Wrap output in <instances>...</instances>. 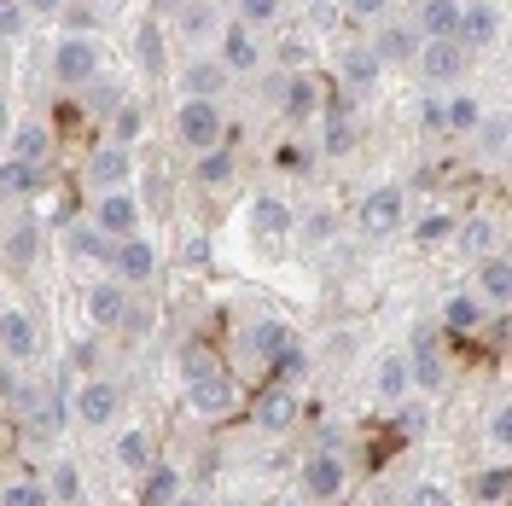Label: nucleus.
<instances>
[{
    "instance_id": "1",
    "label": "nucleus",
    "mask_w": 512,
    "mask_h": 506,
    "mask_svg": "<svg viewBox=\"0 0 512 506\" xmlns=\"http://www.w3.org/2000/svg\"><path fill=\"white\" fill-rule=\"evenodd\" d=\"M94 76H99V41L94 35H64L59 47H53V82L82 88V82H94Z\"/></svg>"
},
{
    "instance_id": "2",
    "label": "nucleus",
    "mask_w": 512,
    "mask_h": 506,
    "mask_svg": "<svg viewBox=\"0 0 512 506\" xmlns=\"http://www.w3.org/2000/svg\"><path fill=\"white\" fill-rule=\"evenodd\" d=\"M175 134L187 140L192 152H210V146H222V111H216V99H187L181 111H175Z\"/></svg>"
},
{
    "instance_id": "3",
    "label": "nucleus",
    "mask_w": 512,
    "mask_h": 506,
    "mask_svg": "<svg viewBox=\"0 0 512 506\" xmlns=\"http://www.w3.org/2000/svg\"><path fill=\"white\" fill-rule=\"evenodd\" d=\"M355 222H361V233H373V239L396 233V227H402V187H373L367 198H361Z\"/></svg>"
},
{
    "instance_id": "4",
    "label": "nucleus",
    "mask_w": 512,
    "mask_h": 506,
    "mask_svg": "<svg viewBox=\"0 0 512 506\" xmlns=\"http://www.w3.org/2000/svg\"><path fill=\"white\" fill-rule=\"evenodd\" d=\"M419 70H425V82H460L466 76V47L460 41H419Z\"/></svg>"
},
{
    "instance_id": "5",
    "label": "nucleus",
    "mask_w": 512,
    "mask_h": 506,
    "mask_svg": "<svg viewBox=\"0 0 512 506\" xmlns=\"http://www.w3.org/2000/svg\"><path fill=\"white\" fill-rule=\"evenodd\" d=\"M448 373H443V355H437V326H419L414 332V355H408V384L419 390H437Z\"/></svg>"
},
{
    "instance_id": "6",
    "label": "nucleus",
    "mask_w": 512,
    "mask_h": 506,
    "mask_svg": "<svg viewBox=\"0 0 512 506\" xmlns=\"http://www.w3.org/2000/svg\"><path fill=\"white\" fill-rule=\"evenodd\" d=\"M94 227H99V233H111V239H128V233L140 227V204H134L128 192L111 187V192L94 204Z\"/></svg>"
},
{
    "instance_id": "7",
    "label": "nucleus",
    "mask_w": 512,
    "mask_h": 506,
    "mask_svg": "<svg viewBox=\"0 0 512 506\" xmlns=\"http://www.w3.org/2000/svg\"><path fill=\"white\" fill-rule=\"evenodd\" d=\"M344 460H338V454H309V460H303V489H309V495H315V501H338V495H344Z\"/></svg>"
},
{
    "instance_id": "8",
    "label": "nucleus",
    "mask_w": 512,
    "mask_h": 506,
    "mask_svg": "<svg viewBox=\"0 0 512 506\" xmlns=\"http://www.w3.org/2000/svg\"><path fill=\"white\" fill-rule=\"evenodd\" d=\"M35 349H41L35 320L18 315V309H6V315H0V355H6V361H30Z\"/></svg>"
},
{
    "instance_id": "9",
    "label": "nucleus",
    "mask_w": 512,
    "mask_h": 506,
    "mask_svg": "<svg viewBox=\"0 0 512 506\" xmlns=\"http://www.w3.org/2000/svg\"><path fill=\"white\" fill-rule=\"evenodd\" d=\"M117 402H123V396H117V384H105V379H88L82 384V390H76V419H82V425H105V419H117Z\"/></svg>"
},
{
    "instance_id": "10",
    "label": "nucleus",
    "mask_w": 512,
    "mask_h": 506,
    "mask_svg": "<svg viewBox=\"0 0 512 506\" xmlns=\"http://www.w3.org/2000/svg\"><path fill=\"white\" fill-rule=\"evenodd\" d=\"M274 94H280V111H286L291 123H303V117H315V111H320V82H315V76H303V70L286 76Z\"/></svg>"
},
{
    "instance_id": "11",
    "label": "nucleus",
    "mask_w": 512,
    "mask_h": 506,
    "mask_svg": "<svg viewBox=\"0 0 512 506\" xmlns=\"http://www.w3.org/2000/svg\"><path fill=\"white\" fill-rule=\"evenodd\" d=\"M111 262H117V280H152V268H158V251H152L140 233H128V239H117Z\"/></svg>"
},
{
    "instance_id": "12",
    "label": "nucleus",
    "mask_w": 512,
    "mask_h": 506,
    "mask_svg": "<svg viewBox=\"0 0 512 506\" xmlns=\"http://www.w3.org/2000/svg\"><path fill=\"white\" fill-rule=\"evenodd\" d=\"M187 402H192V413L216 419V413H227V408H233V379H227V373H210V379H192V384H187Z\"/></svg>"
},
{
    "instance_id": "13",
    "label": "nucleus",
    "mask_w": 512,
    "mask_h": 506,
    "mask_svg": "<svg viewBox=\"0 0 512 506\" xmlns=\"http://www.w3.org/2000/svg\"><path fill=\"white\" fill-rule=\"evenodd\" d=\"M495 30H501L495 6L472 0V6H460V30H454V41H460V47H489V41H495Z\"/></svg>"
},
{
    "instance_id": "14",
    "label": "nucleus",
    "mask_w": 512,
    "mask_h": 506,
    "mask_svg": "<svg viewBox=\"0 0 512 506\" xmlns=\"http://www.w3.org/2000/svg\"><path fill=\"white\" fill-rule=\"evenodd\" d=\"M460 30V0H419V35L425 41H454Z\"/></svg>"
},
{
    "instance_id": "15",
    "label": "nucleus",
    "mask_w": 512,
    "mask_h": 506,
    "mask_svg": "<svg viewBox=\"0 0 512 506\" xmlns=\"http://www.w3.org/2000/svg\"><path fill=\"white\" fill-rule=\"evenodd\" d=\"M123 315H128V291L117 280H105L88 291V320L94 326H123Z\"/></svg>"
},
{
    "instance_id": "16",
    "label": "nucleus",
    "mask_w": 512,
    "mask_h": 506,
    "mask_svg": "<svg viewBox=\"0 0 512 506\" xmlns=\"http://www.w3.org/2000/svg\"><path fill=\"white\" fill-rule=\"evenodd\" d=\"M256 425H262V431H291V425H297V396H291L286 384H274V390L256 402Z\"/></svg>"
},
{
    "instance_id": "17",
    "label": "nucleus",
    "mask_w": 512,
    "mask_h": 506,
    "mask_svg": "<svg viewBox=\"0 0 512 506\" xmlns=\"http://www.w3.org/2000/svg\"><path fill=\"white\" fill-rule=\"evenodd\" d=\"M251 227L262 233V239H280V233L297 227V216H291L286 198H256V204H251Z\"/></svg>"
},
{
    "instance_id": "18",
    "label": "nucleus",
    "mask_w": 512,
    "mask_h": 506,
    "mask_svg": "<svg viewBox=\"0 0 512 506\" xmlns=\"http://www.w3.org/2000/svg\"><path fill=\"white\" fill-rule=\"evenodd\" d=\"M128 169H134V163H128L123 146H99L94 158H88V181H94V187H123Z\"/></svg>"
},
{
    "instance_id": "19",
    "label": "nucleus",
    "mask_w": 512,
    "mask_h": 506,
    "mask_svg": "<svg viewBox=\"0 0 512 506\" xmlns=\"http://www.w3.org/2000/svg\"><path fill=\"white\" fill-rule=\"evenodd\" d=\"M222 64L227 70H256V64H262V47H256V35L245 30V24H233V30L222 35Z\"/></svg>"
},
{
    "instance_id": "20",
    "label": "nucleus",
    "mask_w": 512,
    "mask_h": 506,
    "mask_svg": "<svg viewBox=\"0 0 512 506\" xmlns=\"http://www.w3.org/2000/svg\"><path fill=\"white\" fill-rule=\"evenodd\" d=\"M227 88V64L222 59H192L187 64V94L192 99H216Z\"/></svg>"
},
{
    "instance_id": "21",
    "label": "nucleus",
    "mask_w": 512,
    "mask_h": 506,
    "mask_svg": "<svg viewBox=\"0 0 512 506\" xmlns=\"http://www.w3.org/2000/svg\"><path fill=\"white\" fill-rule=\"evenodd\" d=\"M35 187H41V163H24V158L0 163V198H30Z\"/></svg>"
},
{
    "instance_id": "22",
    "label": "nucleus",
    "mask_w": 512,
    "mask_h": 506,
    "mask_svg": "<svg viewBox=\"0 0 512 506\" xmlns=\"http://www.w3.org/2000/svg\"><path fill=\"white\" fill-rule=\"evenodd\" d=\"M175 495H181V477L169 466H146L140 472V506H169Z\"/></svg>"
},
{
    "instance_id": "23",
    "label": "nucleus",
    "mask_w": 512,
    "mask_h": 506,
    "mask_svg": "<svg viewBox=\"0 0 512 506\" xmlns=\"http://www.w3.org/2000/svg\"><path fill=\"white\" fill-rule=\"evenodd\" d=\"M192 181H198V187H227V181H233V152H227V146L198 152V163H192Z\"/></svg>"
},
{
    "instance_id": "24",
    "label": "nucleus",
    "mask_w": 512,
    "mask_h": 506,
    "mask_svg": "<svg viewBox=\"0 0 512 506\" xmlns=\"http://www.w3.org/2000/svg\"><path fill=\"white\" fill-rule=\"evenodd\" d=\"M12 158L24 163H47L53 158V134H47V123H24L18 134H12Z\"/></svg>"
},
{
    "instance_id": "25",
    "label": "nucleus",
    "mask_w": 512,
    "mask_h": 506,
    "mask_svg": "<svg viewBox=\"0 0 512 506\" xmlns=\"http://www.w3.org/2000/svg\"><path fill=\"white\" fill-rule=\"evenodd\" d=\"M373 53H379L384 64H402V59H414V53H419V35L402 30V24H384L379 41H373Z\"/></svg>"
},
{
    "instance_id": "26",
    "label": "nucleus",
    "mask_w": 512,
    "mask_h": 506,
    "mask_svg": "<svg viewBox=\"0 0 512 506\" xmlns=\"http://www.w3.org/2000/svg\"><path fill=\"white\" fill-rule=\"evenodd\" d=\"M443 326H448V332H460V338H472V332L483 326L478 297H448V303H443Z\"/></svg>"
},
{
    "instance_id": "27",
    "label": "nucleus",
    "mask_w": 512,
    "mask_h": 506,
    "mask_svg": "<svg viewBox=\"0 0 512 506\" xmlns=\"http://www.w3.org/2000/svg\"><path fill=\"white\" fill-rule=\"evenodd\" d=\"M478 285H483V297H495V303H507V297H512V262H507V256H483V268H478Z\"/></svg>"
},
{
    "instance_id": "28",
    "label": "nucleus",
    "mask_w": 512,
    "mask_h": 506,
    "mask_svg": "<svg viewBox=\"0 0 512 506\" xmlns=\"http://www.w3.org/2000/svg\"><path fill=\"white\" fill-rule=\"evenodd\" d=\"M384 59L373 53V47H344V76H350L355 88H367V82H379Z\"/></svg>"
},
{
    "instance_id": "29",
    "label": "nucleus",
    "mask_w": 512,
    "mask_h": 506,
    "mask_svg": "<svg viewBox=\"0 0 512 506\" xmlns=\"http://www.w3.org/2000/svg\"><path fill=\"white\" fill-rule=\"evenodd\" d=\"M478 123H483V111H478V99H472V94H454L443 105V128H448V134H472Z\"/></svg>"
},
{
    "instance_id": "30",
    "label": "nucleus",
    "mask_w": 512,
    "mask_h": 506,
    "mask_svg": "<svg viewBox=\"0 0 512 506\" xmlns=\"http://www.w3.org/2000/svg\"><path fill=\"white\" fill-rule=\"evenodd\" d=\"M117 460H123L128 472H146V466H152V437H146V431H123V437H117Z\"/></svg>"
},
{
    "instance_id": "31",
    "label": "nucleus",
    "mask_w": 512,
    "mask_h": 506,
    "mask_svg": "<svg viewBox=\"0 0 512 506\" xmlns=\"http://www.w3.org/2000/svg\"><path fill=\"white\" fill-rule=\"evenodd\" d=\"M268 367H274V384H297L303 373H309V355L297 344H286L280 355H268Z\"/></svg>"
},
{
    "instance_id": "32",
    "label": "nucleus",
    "mask_w": 512,
    "mask_h": 506,
    "mask_svg": "<svg viewBox=\"0 0 512 506\" xmlns=\"http://www.w3.org/2000/svg\"><path fill=\"white\" fill-rule=\"evenodd\" d=\"M181 373L192 379H210V373H222V361H216V349H204V344H187V355H181Z\"/></svg>"
},
{
    "instance_id": "33",
    "label": "nucleus",
    "mask_w": 512,
    "mask_h": 506,
    "mask_svg": "<svg viewBox=\"0 0 512 506\" xmlns=\"http://www.w3.org/2000/svg\"><path fill=\"white\" fill-rule=\"evenodd\" d=\"M379 396H408V361L402 355H384L379 361Z\"/></svg>"
},
{
    "instance_id": "34",
    "label": "nucleus",
    "mask_w": 512,
    "mask_h": 506,
    "mask_svg": "<svg viewBox=\"0 0 512 506\" xmlns=\"http://www.w3.org/2000/svg\"><path fill=\"white\" fill-rule=\"evenodd\" d=\"M251 344H256V355H280V349L291 344V332H286V326H280V320H256Z\"/></svg>"
},
{
    "instance_id": "35",
    "label": "nucleus",
    "mask_w": 512,
    "mask_h": 506,
    "mask_svg": "<svg viewBox=\"0 0 512 506\" xmlns=\"http://www.w3.org/2000/svg\"><path fill=\"white\" fill-rule=\"evenodd\" d=\"M507 483H512V477H507V466H489V472H478V483H472V495L495 506V501H507Z\"/></svg>"
},
{
    "instance_id": "36",
    "label": "nucleus",
    "mask_w": 512,
    "mask_h": 506,
    "mask_svg": "<svg viewBox=\"0 0 512 506\" xmlns=\"http://www.w3.org/2000/svg\"><path fill=\"white\" fill-rule=\"evenodd\" d=\"M0 506H53V495L41 483H6L0 489Z\"/></svg>"
},
{
    "instance_id": "37",
    "label": "nucleus",
    "mask_w": 512,
    "mask_h": 506,
    "mask_svg": "<svg viewBox=\"0 0 512 506\" xmlns=\"http://www.w3.org/2000/svg\"><path fill=\"white\" fill-rule=\"evenodd\" d=\"M460 251H466V256H489V251H495V227H489V222H466V227H460Z\"/></svg>"
},
{
    "instance_id": "38",
    "label": "nucleus",
    "mask_w": 512,
    "mask_h": 506,
    "mask_svg": "<svg viewBox=\"0 0 512 506\" xmlns=\"http://www.w3.org/2000/svg\"><path fill=\"white\" fill-rule=\"evenodd\" d=\"M6 262H12V268H30L35 262V227H12V239H6Z\"/></svg>"
},
{
    "instance_id": "39",
    "label": "nucleus",
    "mask_w": 512,
    "mask_h": 506,
    "mask_svg": "<svg viewBox=\"0 0 512 506\" xmlns=\"http://www.w3.org/2000/svg\"><path fill=\"white\" fill-rule=\"evenodd\" d=\"M448 233H454V216H443V210L419 216V227H414V239H419V245H443Z\"/></svg>"
},
{
    "instance_id": "40",
    "label": "nucleus",
    "mask_w": 512,
    "mask_h": 506,
    "mask_svg": "<svg viewBox=\"0 0 512 506\" xmlns=\"http://www.w3.org/2000/svg\"><path fill=\"white\" fill-rule=\"evenodd\" d=\"M134 59L146 64V70H163V35L146 24V30L134 35Z\"/></svg>"
},
{
    "instance_id": "41",
    "label": "nucleus",
    "mask_w": 512,
    "mask_h": 506,
    "mask_svg": "<svg viewBox=\"0 0 512 506\" xmlns=\"http://www.w3.org/2000/svg\"><path fill=\"white\" fill-rule=\"evenodd\" d=\"M82 495V477H76V466H53V501H76Z\"/></svg>"
},
{
    "instance_id": "42",
    "label": "nucleus",
    "mask_w": 512,
    "mask_h": 506,
    "mask_svg": "<svg viewBox=\"0 0 512 506\" xmlns=\"http://www.w3.org/2000/svg\"><path fill=\"white\" fill-rule=\"evenodd\" d=\"M70 245H76L82 256H111V245H105V233H99V227H76V233H70Z\"/></svg>"
},
{
    "instance_id": "43",
    "label": "nucleus",
    "mask_w": 512,
    "mask_h": 506,
    "mask_svg": "<svg viewBox=\"0 0 512 506\" xmlns=\"http://www.w3.org/2000/svg\"><path fill=\"white\" fill-rule=\"evenodd\" d=\"M280 18V0H239V24H268Z\"/></svg>"
},
{
    "instance_id": "44",
    "label": "nucleus",
    "mask_w": 512,
    "mask_h": 506,
    "mask_svg": "<svg viewBox=\"0 0 512 506\" xmlns=\"http://www.w3.org/2000/svg\"><path fill=\"white\" fill-rule=\"evenodd\" d=\"M355 146V128L344 123V117H332V123H326V152H350Z\"/></svg>"
},
{
    "instance_id": "45",
    "label": "nucleus",
    "mask_w": 512,
    "mask_h": 506,
    "mask_svg": "<svg viewBox=\"0 0 512 506\" xmlns=\"http://www.w3.org/2000/svg\"><path fill=\"white\" fill-rule=\"evenodd\" d=\"M24 18H30V12H24L18 0H0V35H18L24 30Z\"/></svg>"
},
{
    "instance_id": "46",
    "label": "nucleus",
    "mask_w": 512,
    "mask_h": 506,
    "mask_svg": "<svg viewBox=\"0 0 512 506\" xmlns=\"http://www.w3.org/2000/svg\"><path fill=\"white\" fill-rule=\"evenodd\" d=\"M408 506H454V501H448V489H437V483H419L414 495H408Z\"/></svg>"
},
{
    "instance_id": "47",
    "label": "nucleus",
    "mask_w": 512,
    "mask_h": 506,
    "mask_svg": "<svg viewBox=\"0 0 512 506\" xmlns=\"http://www.w3.org/2000/svg\"><path fill=\"white\" fill-rule=\"evenodd\" d=\"M175 12H181L187 35H204V30H210V6H175Z\"/></svg>"
},
{
    "instance_id": "48",
    "label": "nucleus",
    "mask_w": 512,
    "mask_h": 506,
    "mask_svg": "<svg viewBox=\"0 0 512 506\" xmlns=\"http://www.w3.org/2000/svg\"><path fill=\"white\" fill-rule=\"evenodd\" d=\"M483 152H489V158H501V152H507V123H501V117L483 128Z\"/></svg>"
},
{
    "instance_id": "49",
    "label": "nucleus",
    "mask_w": 512,
    "mask_h": 506,
    "mask_svg": "<svg viewBox=\"0 0 512 506\" xmlns=\"http://www.w3.org/2000/svg\"><path fill=\"white\" fill-rule=\"evenodd\" d=\"M419 123H425V134H448L443 128V99H425V105H419Z\"/></svg>"
},
{
    "instance_id": "50",
    "label": "nucleus",
    "mask_w": 512,
    "mask_h": 506,
    "mask_svg": "<svg viewBox=\"0 0 512 506\" xmlns=\"http://www.w3.org/2000/svg\"><path fill=\"white\" fill-rule=\"evenodd\" d=\"M489 437H495V443H512V408L489 413Z\"/></svg>"
},
{
    "instance_id": "51",
    "label": "nucleus",
    "mask_w": 512,
    "mask_h": 506,
    "mask_svg": "<svg viewBox=\"0 0 512 506\" xmlns=\"http://www.w3.org/2000/svg\"><path fill=\"white\" fill-rule=\"evenodd\" d=\"M140 134V111H117V140H134Z\"/></svg>"
},
{
    "instance_id": "52",
    "label": "nucleus",
    "mask_w": 512,
    "mask_h": 506,
    "mask_svg": "<svg viewBox=\"0 0 512 506\" xmlns=\"http://www.w3.org/2000/svg\"><path fill=\"white\" fill-rule=\"evenodd\" d=\"M274 163H280V169H303V152H297V146H280V152H274Z\"/></svg>"
},
{
    "instance_id": "53",
    "label": "nucleus",
    "mask_w": 512,
    "mask_h": 506,
    "mask_svg": "<svg viewBox=\"0 0 512 506\" xmlns=\"http://www.w3.org/2000/svg\"><path fill=\"white\" fill-rule=\"evenodd\" d=\"M350 12H355V18H379L384 0H350Z\"/></svg>"
},
{
    "instance_id": "54",
    "label": "nucleus",
    "mask_w": 512,
    "mask_h": 506,
    "mask_svg": "<svg viewBox=\"0 0 512 506\" xmlns=\"http://www.w3.org/2000/svg\"><path fill=\"white\" fill-rule=\"evenodd\" d=\"M18 6H24V12H59L64 0H18Z\"/></svg>"
},
{
    "instance_id": "55",
    "label": "nucleus",
    "mask_w": 512,
    "mask_h": 506,
    "mask_svg": "<svg viewBox=\"0 0 512 506\" xmlns=\"http://www.w3.org/2000/svg\"><path fill=\"white\" fill-rule=\"evenodd\" d=\"M152 6H158V12H175V6H187V0H152Z\"/></svg>"
},
{
    "instance_id": "56",
    "label": "nucleus",
    "mask_w": 512,
    "mask_h": 506,
    "mask_svg": "<svg viewBox=\"0 0 512 506\" xmlns=\"http://www.w3.org/2000/svg\"><path fill=\"white\" fill-rule=\"evenodd\" d=\"M169 506H198V501H181V495H175V501H169Z\"/></svg>"
},
{
    "instance_id": "57",
    "label": "nucleus",
    "mask_w": 512,
    "mask_h": 506,
    "mask_svg": "<svg viewBox=\"0 0 512 506\" xmlns=\"http://www.w3.org/2000/svg\"><path fill=\"white\" fill-rule=\"evenodd\" d=\"M99 6H123V0H99Z\"/></svg>"
},
{
    "instance_id": "58",
    "label": "nucleus",
    "mask_w": 512,
    "mask_h": 506,
    "mask_svg": "<svg viewBox=\"0 0 512 506\" xmlns=\"http://www.w3.org/2000/svg\"><path fill=\"white\" fill-rule=\"evenodd\" d=\"M286 506H297V501H286Z\"/></svg>"
}]
</instances>
